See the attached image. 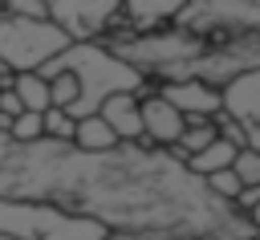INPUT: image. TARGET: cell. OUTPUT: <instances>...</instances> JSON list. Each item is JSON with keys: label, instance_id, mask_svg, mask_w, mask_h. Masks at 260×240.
I'll use <instances>...</instances> for the list:
<instances>
[{"label": "cell", "instance_id": "7c38bea8", "mask_svg": "<svg viewBox=\"0 0 260 240\" xmlns=\"http://www.w3.org/2000/svg\"><path fill=\"white\" fill-rule=\"evenodd\" d=\"M73 146L85 151V155H106V151L118 146V134L110 130V122H106L102 114H85V118H77V126H73Z\"/></svg>", "mask_w": 260, "mask_h": 240}, {"label": "cell", "instance_id": "cb8c5ba5", "mask_svg": "<svg viewBox=\"0 0 260 240\" xmlns=\"http://www.w3.org/2000/svg\"><path fill=\"white\" fill-rule=\"evenodd\" d=\"M248 220H252V228H256V232H260V203H256V207H252V212H248Z\"/></svg>", "mask_w": 260, "mask_h": 240}, {"label": "cell", "instance_id": "ba28073f", "mask_svg": "<svg viewBox=\"0 0 260 240\" xmlns=\"http://www.w3.org/2000/svg\"><path fill=\"white\" fill-rule=\"evenodd\" d=\"M154 94L162 102H171L187 122H203V118H215L223 110L219 102V89L199 81V77H179V81H154Z\"/></svg>", "mask_w": 260, "mask_h": 240}, {"label": "cell", "instance_id": "52a82bcc", "mask_svg": "<svg viewBox=\"0 0 260 240\" xmlns=\"http://www.w3.org/2000/svg\"><path fill=\"white\" fill-rule=\"evenodd\" d=\"M219 102H223L219 114L244 130L252 151H260V69H248L228 85H219Z\"/></svg>", "mask_w": 260, "mask_h": 240}, {"label": "cell", "instance_id": "7a4b0ae2", "mask_svg": "<svg viewBox=\"0 0 260 240\" xmlns=\"http://www.w3.org/2000/svg\"><path fill=\"white\" fill-rule=\"evenodd\" d=\"M61 69H69V73L77 77V85H81V98H77V106L69 110L73 118L98 114L102 102H110L114 94H150V89H154V81H150L146 73H138V69H134L130 61H122L118 53H110L102 41H73L65 53H57V57L41 69V77L61 73Z\"/></svg>", "mask_w": 260, "mask_h": 240}, {"label": "cell", "instance_id": "9a60e30c", "mask_svg": "<svg viewBox=\"0 0 260 240\" xmlns=\"http://www.w3.org/2000/svg\"><path fill=\"white\" fill-rule=\"evenodd\" d=\"M12 89H16V98H20V106L28 114L49 110V81L41 73H12Z\"/></svg>", "mask_w": 260, "mask_h": 240}, {"label": "cell", "instance_id": "83f0119b", "mask_svg": "<svg viewBox=\"0 0 260 240\" xmlns=\"http://www.w3.org/2000/svg\"><path fill=\"white\" fill-rule=\"evenodd\" d=\"M0 240H12V236H0Z\"/></svg>", "mask_w": 260, "mask_h": 240}, {"label": "cell", "instance_id": "7402d4cb", "mask_svg": "<svg viewBox=\"0 0 260 240\" xmlns=\"http://www.w3.org/2000/svg\"><path fill=\"white\" fill-rule=\"evenodd\" d=\"M16 114H24L16 89H12V85H0V118H16Z\"/></svg>", "mask_w": 260, "mask_h": 240}, {"label": "cell", "instance_id": "d4e9b609", "mask_svg": "<svg viewBox=\"0 0 260 240\" xmlns=\"http://www.w3.org/2000/svg\"><path fill=\"white\" fill-rule=\"evenodd\" d=\"M179 240H211V236H179Z\"/></svg>", "mask_w": 260, "mask_h": 240}, {"label": "cell", "instance_id": "ffe728a7", "mask_svg": "<svg viewBox=\"0 0 260 240\" xmlns=\"http://www.w3.org/2000/svg\"><path fill=\"white\" fill-rule=\"evenodd\" d=\"M232 171H236V179H240L244 187H260V151H252V146H244V151L236 155V163H232Z\"/></svg>", "mask_w": 260, "mask_h": 240}, {"label": "cell", "instance_id": "d6986e66", "mask_svg": "<svg viewBox=\"0 0 260 240\" xmlns=\"http://www.w3.org/2000/svg\"><path fill=\"white\" fill-rule=\"evenodd\" d=\"M203 183H207V191H211L219 203H232V207H236V199H240V191H244V183L236 179V171H232V167H228V171H215V175H207Z\"/></svg>", "mask_w": 260, "mask_h": 240}, {"label": "cell", "instance_id": "4fadbf2b", "mask_svg": "<svg viewBox=\"0 0 260 240\" xmlns=\"http://www.w3.org/2000/svg\"><path fill=\"white\" fill-rule=\"evenodd\" d=\"M236 155H240V146H232L228 138H215L207 151H199V155L187 159V171H191L195 179H207V175H215V171H228V167L236 163Z\"/></svg>", "mask_w": 260, "mask_h": 240}, {"label": "cell", "instance_id": "277c9868", "mask_svg": "<svg viewBox=\"0 0 260 240\" xmlns=\"http://www.w3.org/2000/svg\"><path fill=\"white\" fill-rule=\"evenodd\" d=\"M73 41L53 20H28V16L0 12V61L8 65V73H41Z\"/></svg>", "mask_w": 260, "mask_h": 240}, {"label": "cell", "instance_id": "2e32d148", "mask_svg": "<svg viewBox=\"0 0 260 240\" xmlns=\"http://www.w3.org/2000/svg\"><path fill=\"white\" fill-rule=\"evenodd\" d=\"M45 81H49V106H53V110H73V106H77V98H81V85H77V77H73L69 69H61V73H49Z\"/></svg>", "mask_w": 260, "mask_h": 240}, {"label": "cell", "instance_id": "3957f363", "mask_svg": "<svg viewBox=\"0 0 260 240\" xmlns=\"http://www.w3.org/2000/svg\"><path fill=\"white\" fill-rule=\"evenodd\" d=\"M0 236H12V240H106L110 228H102L89 216H73L57 203L0 195Z\"/></svg>", "mask_w": 260, "mask_h": 240}, {"label": "cell", "instance_id": "9c48e42d", "mask_svg": "<svg viewBox=\"0 0 260 240\" xmlns=\"http://www.w3.org/2000/svg\"><path fill=\"white\" fill-rule=\"evenodd\" d=\"M183 130H187V118H183L171 102H162L154 89L142 94V142H146V146L171 151Z\"/></svg>", "mask_w": 260, "mask_h": 240}, {"label": "cell", "instance_id": "8992f818", "mask_svg": "<svg viewBox=\"0 0 260 240\" xmlns=\"http://www.w3.org/2000/svg\"><path fill=\"white\" fill-rule=\"evenodd\" d=\"M175 28L199 33V37H236V33H260V0H191Z\"/></svg>", "mask_w": 260, "mask_h": 240}, {"label": "cell", "instance_id": "5b68a950", "mask_svg": "<svg viewBox=\"0 0 260 240\" xmlns=\"http://www.w3.org/2000/svg\"><path fill=\"white\" fill-rule=\"evenodd\" d=\"M49 20L69 41H110L122 37V0H45Z\"/></svg>", "mask_w": 260, "mask_h": 240}, {"label": "cell", "instance_id": "30bf717a", "mask_svg": "<svg viewBox=\"0 0 260 240\" xmlns=\"http://www.w3.org/2000/svg\"><path fill=\"white\" fill-rule=\"evenodd\" d=\"M191 0H122V28L130 37H146V33H162L179 20V12Z\"/></svg>", "mask_w": 260, "mask_h": 240}, {"label": "cell", "instance_id": "ac0fdd59", "mask_svg": "<svg viewBox=\"0 0 260 240\" xmlns=\"http://www.w3.org/2000/svg\"><path fill=\"white\" fill-rule=\"evenodd\" d=\"M41 122H45V138L49 142H73V126H77V118L69 114V110H45L41 114Z\"/></svg>", "mask_w": 260, "mask_h": 240}, {"label": "cell", "instance_id": "5bb4252c", "mask_svg": "<svg viewBox=\"0 0 260 240\" xmlns=\"http://www.w3.org/2000/svg\"><path fill=\"white\" fill-rule=\"evenodd\" d=\"M219 138V126H215V118H203V122H187V130L179 134V142L171 146V155L175 159H191V155H199V151H207L211 142Z\"/></svg>", "mask_w": 260, "mask_h": 240}, {"label": "cell", "instance_id": "8fae6325", "mask_svg": "<svg viewBox=\"0 0 260 240\" xmlns=\"http://www.w3.org/2000/svg\"><path fill=\"white\" fill-rule=\"evenodd\" d=\"M98 114L110 122L118 142H142V94H114Z\"/></svg>", "mask_w": 260, "mask_h": 240}, {"label": "cell", "instance_id": "6da1fadb", "mask_svg": "<svg viewBox=\"0 0 260 240\" xmlns=\"http://www.w3.org/2000/svg\"><path fill=\"white\" fill-rule=\"evenodd\" d=\"M0 195L57 203L89 216L130 240H248L252 220L219 203L183 159L146 142H118L106 155H85L73 142H28L0 155Z\"/></svg>", "mask_w": 260, "mask_h": 240}, {"label": "cell", "instance_id": "e0dca14e", "mask_svg": "<svg viewBox=\"0 0 260 240\" xmlns=\"http://www.w3.org/2000/svg\"><path fill=\"white\" fill-rule=\"evenodd\" d=\"M45 138V122H41V114H16L12 118V126H8V142H16V146H28V142H41Z\"/></svg>", "mask_w": 260, "mask_h": 240}, {"label": "cell", "instance_id": "44dd1931", "mask_svg": "<svg viewBox=\"0 0 260 240\" xmlns=\"http://www.w3.org/2000/svg\"><path fill=\"white\" fill-rule=\"evenodd\" d=\"M0 12H4V16H28V20H49V8H45V0H0Z\"/></svg>", "mask_w": 260, "mask_h": 240}, {"label": "cell", "instance_id": "484cf974", "mask_svg": "<svg viewBox=\"0 0 260 240\" xmlns=\"http://www.w3.org/2000/svg\"><path fill=\"white\" fill-rule=\"evenodd\" d=\"M4 151H8V138H4V134H0V155H4Z\"/></svg>", "mask_w": 260, "mask_h": 240}, {"label": "cell", "instance_id": "603a6c76", "mask_svg": "<svg viewBox=\"0 0 260 240\" xmlns=\"http://www.w3.org/2000/svg\"><path fill=\"white\" fill-rule=\"evenodd\" d=\"M0 85H12V73H8V65L0 61Z\"/></svg>", "mask_w": 260, "mask_h": 240}, {"label": "cell", "instance_id": "4316f807", "mask_svg": "<svg viewBox=\"0 0 260 240\" xmlns=\"http://www.w3.org/2000/svg\"><path fill=\"white\" fill-rule=\"evenodd\" d=\"M248 240H260V232H256V236H248Z\"/></svg>", "mask_w": 260, "mask_h": 240}]
</instances>
